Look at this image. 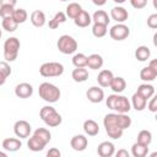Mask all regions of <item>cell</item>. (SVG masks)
I'll use <instances>...</instances> for the list:
<instances>
[{
  "label": "cell",
  "instance_id": "obj_5",
  "mask_svg": "<svg viewBox=\"0 0 157 157\" xmlns=\"http://www.w3.org/2000/svg\"><path fill=\"white\" fill-rule=\"evenodd\" d=\"M56 47H58V49H59L60 53L69 55V54H72V53L76 52V49H77V42H76V39L74 37H71L69 34H63V36L59 37L58 43H56Z\"/></svg>",
  "mask_w": 157,
  "mask_h": 157
},
{
  "label": "cell",
  "instance_id": "obj_48",
  "mask_svg": "<svg viewBox=\"0 0 157 157\" xmlns=\"http://www.w3.org/2000/svg\"><path fill=\"white\" fill-rule=\"evenodd\" d=\"M148 66H150V67H152V69H156V70H157V60H156V59L151 60V61H150V64H148Z\"/></svg>",
  "mask_w": 157,
  "mask_h": 157
},
{
  "label": "cell",
  "instance_id": "obj_27",
  "mask_svg": "<svg viewBox=\"0 0 157 157\" xmlns=\"http://www.w3.org/2000/svg\"><path fill=\"white\" fill-rule=\"evenodd\" d=\"M71 76L75 82H85L88 78V71L85 67H76L72 70Z\"/></svg>",
  "mask_w": 157,
  "mask_h": 157
},
{
  "label": "cell",
  "instance_id": "obj_29",
  "mask_svg": "<svg viewBox=\"0 0 157 157\" xmlns=\"http://www.w3.org/2000/svg\"><path fill=\"white\" fill-rule=\"evenodd\" d=\"M150 55H151V50L146 45H140L135 50V58L139 61H146L147 59H150Z\"/></svg>",
  "mask_w": 157,
  "mask_h": 157
},
{
  "label": "cell",
  "instance_id": "obj_10",
  "mask_svg": "<svg viewBox=\"0 0 157 157\" xmlns=\"http://www.w3.org/2000/svg\"><path fill=\"white\" fill-rule=\"evenodd\" d=\"M15 94L18 98H23V99L29 98L33 94V87L27 82H21L15 87Z\"/></svg>",
  "mask_w": 157,
  "mask_h": 157
},
{
  "label": "cell",
  "instance_id": "obj_2",
  "mask_svg": "<svg viewBox=\"0 0 157 157\" xmlns=\"http://www.w3.org/2000/svg\"><path fill=\"white\" fill-rule=\"evenodd\" d=\"M103 125L105 128V132L107 135L113 139V140H118L123 136L124 130L118 125L117 121V113H109L104 117L103 119Z\"/></svg>",
  "mask_w": 157,
  "mask_h": 157
},
{
  "label": "cell",
  "instance_id": "obj_45",
  "mask_svg": "<svg viewBox=\"0 0 157 157\" xmlns=\"http://www.w3.org/2000/svg\"><path fill=\"white\" fill-rule=\"evenodd\" d=\"M115 156L117 157H129V152L126 150H124V148H120V150H118V152L115 153Z\"/></svg>",
  "mask_w": 157,
  "mask_h": 157
},
{
  "label": "cell",
  "instance_id": "obj_39",
  "mask_svg": "<svg viewBox=\"0 0 157 157\" xmlns=\"http://www.w3.org/2000/svg\"><path fill=\"white\" fill-rule=\"evenodd\" d=\"M0 74L9 77L11 75V67L7 64V61H0Z\"/></svg>",
  "mask_w": 157,
  "mask_h": 157
},
{
  "label": "cell",
  "instance_id": "obj_51",
  "mask_svg": "<svg viewBox=\"0 0 157 157\" xmlns=\"http://www.w3.org/2000/svg\"><path fill=\"white\" fill-rule=\"evenodd\" d=\"M7 155L5 153V152H2V151H0V157H6Z\"/></svg>",
  "mask_w": 157,
  "mask_h": 157
},
{
  "label": "cell",
  "instance_id": "obj_6",
  "mask_svg": "<svg viewBox=\"0 0 157 157\" xmlns=\"http://www.w3.org/2000/svg\"><path fill=\"white\" fill-rule=\"evenodd\" d=\"M63 72H64L63 64L56 63V61L44 63L39 67V74L43 77H56V76L63 75Z\"/></svg>",
  "mask_w": 157,
  "mask_h": 157
},
{
  "label": "cell",
  "instance_id": "obj_42",
  "mask_svg": "<svg viewBox=\"0 0 157 157\" xmlns=\"http://www.w3.org/2000/svg\"><path fill=\"white\" fill-rule=\"evenodd\" d=\"M53 110H55V108L54 107H52V105H44L43 108H40V110H39V117H40V119H43L44 117H47L49 113H52Z\"/></svg>",
  "mask_w": 157,
  "mask_h": 157
},
{
  "label": "cell",
  "instance_id": "obj_20",
  "mask_svg": "<svg viewBox=\"0 0 157 157\" xmlns=\"http://www.w3.org/2000/svg\"><path fill=\"white\" fill-rule=\"evenodd\" d=\"M31 23L34 27H43L45 25V13L40 10H34L31 13Z\"/></svg>",
  "mask_w": 157,
  "mask_h": 157
},
{
  "label": "cell",
  "instance_id": "obj_47",
  "mask_svg": "<svg viewBox=\"0 0 157 157\" xmlns=\"http://www.w3.org/2000/svg\"><path fill=\"white\" fill-rule=\"evenodd\" d=\"M92 2L94 5H97V6H103L107 2V0H92Z\"/></svg>",
  "mask_w": 157,
  "mask_h": 157
},
{
  "label": "cell",
  "instance_id": "obj_9",
  "mask_svg": "<svg viewBox=\"0 0 157 157\" xmlns=\"http://www.w3.org/2000/svg\"><path fill=\"white\" fill-rule=\"evenodd\" d=\"M86 97L91 103H101L104 99V92L98 86H92L87 90Z\"/></svg>",
  "mask_w": 157,
  "mask_h": 157
},
{
  "label": "cell",
  "instance_id": "obj_11",
  "mask_svg": "<svg viewBox=\"0 0 157 157\" xmlns=\"http://www.w3.org/2000/svg\"><path fill=\"white\" fill-rule=\"evenodd\" d=\"M87 145H88V140L85 135H75L70 140V146L72 147V150L78 151V152L85 151Z\"/></svg>",
  "mask_w": 157,
  "mask_h": 157
},
{
  "label": "cell",
  "instance_id": "obj_41",
  "mask_svg": "<svg viewBox=\"0 0 157 157\" xmlns=\"http://www.w3.org/2000/svg\"><path fill=\"white\" fill-rule=\"evenodd\" d=\"M130 4L134 9H144L146 5H147V0H130Z\"/></svg>",
  "mask_w": 157,
  "mask_h": 157
},
{
  "label": "cell",
  "instance_id": "obj_24",
  "mask_svg": "<svg viewBox=\"0 0 157 157\" xmlns=\"http://www.w3.org/2000/svg\"><path fill=\"white\" fill-rule=\"evenodd\" d=\"M156 77H157V70L150 67L148 65L145 66V67H142L141 71H140V78H141L142 81L151 82V81H153Z\"/></svg>",
  "mask_w": 157,
  "mask_h": 157
},
{
  "label": "cell",
  "instance_id": "obj_17",
  "mask_svg": "<svg viewBox=\"0 0 157 157\" xmlns=\"http://www.w3.org/2000/svg\"><path fill=\"white\" fill-rule=\"evenodd\" d=\"M42 120L45 123V125H48V126H50V128H55V126H58V125L61 124L63 118H61V115H60L56 110H53V112L49 113L47 117H44Z\"/></svg>",
  "mask_w": 157,
  "mask_h": 157
},
{
  "label": "cell",
  "instance_id": "obj_28",
  "mask_svg": "<svg viewBox=\"0 0 157 157\" xmlns=\"http://www.w3.org/2000/svg\"><path fill=\"white\" fill-rule=\"evenodd\" d=\"M66 21V13H64L63 11H59L54 15V17L52 20H49V28L52 29H56L59 27L60 23H64Z\"/></svg>",
  "mask_w": 157,
  "mask_h": 157
},
{
  "label": "cell",
  "instance_id": "obj_12",
  "mask_svg": "<svg viewBox=\"0 0 157 157\" xmlns=\"http://www.w3.org/2000/svg\"><path fill=\"white\" fill-rule=\"evenodd\" d=\"M110 17L118 23H124L129 17V12L123 6H114L110 10Z\"/></svg>",
  "mask_w": 157,
  "mask_h": 157
},
{
  "label": "cell",
  "instance_id": "obj_38",
  "mask_svg": "<svg viewBox=\"0 0 157 157\" xmlns=\"http://www.w3.org/2000/svg\"><path fill=\"white\" fill-rule=\"evenodd\" d=\"M13 11H15V6H11V5H0V17L1 18L12 16Z\"/></svg>",
  "mask_w": 157,
  "mask_h": 157
},
{
  "label": "cell",
  "instance_id": "obj_40",
  "mask_svg": "<svg viewBox=\"0 0 157 157\" xmlns=\"http://www.w3.org/2000/svg\"><path fill=\"white\" fill-rule=\"evenodd\" d=\"M147 26L152 29L157 28V13H152L147 17Z\"/></svg>",
  "mask_w": 157,
  "mask_h": 157
},
{
  "label": "cell",
  "instance_id": "obj_50",
  "mask_svg": "<svg viewBox=\"0 0 157 157\" xmlns=\"http://www.w3.org/2000/svg\"><path fill=\"white\" fill-rule=\"evenodd\" d=\"M114 2H117V4H123V2H125L126 0H113Z\"/></svg>",
  "mask_w": 157,
  "mask_h": 157
},
{
  "label": "cell",
  "instance_id": "obj_25",
  "mask_svg": "<svg viewBox=\"0 0 157 157\" xmlns=\"http://www.w3.org/2000/svg\"><path fill=\"white\" fill-rule=\"evenodd\" d=\"M136 92L140 93L144 98H146L148 101L152 96H155V87L152 85H150V83H142V85H140L137 87V91Z\"/></svg>",
  "mask_w": 157,
  "mask_h": 157
},
{
  "label": "cell",
  "instance_id": "obj_1",
  "mask_svg": "<svg viewBox=\"0 0 157 157\" xmlns=\"http://www.w3.org/2000/svg\"><path fill=\"white\" fill-rule=\"evenodd\" d=\"M105 104L109 109L115 110L117 113H129L131 109V103L125 96H120L119 93H114L108 96L105 99Z\"/></svg>",
  "mask_w": 157,
  "mask_h": 157
},
{
  "label": "cell",
  "instance_id": "obj_46",
  "mask_svg": "<svg viewBox=\"0 0 157 157\" xmlns=\"http://www.w3.org/2000/svg\"><path fill=\"white\" fill-rule=\"evenodd\" d=\"M17 2V0H0V5H11L15 6Z\"/></svg>",
  "mask_w": 157,
  "mask_h": 157
},
{
  "label": "cell",
  "instance_id": "obj_49",
  "mask_svg": "<svg viewBox=\"0 0 157 157\" xmlns=\"http://www.w3.org/2000/svg\"><path fill=\"white\" fill-rule=\"evenodd\" d=\"M6 78H7L6 76H4L2 74H0V86H2V85L6 82Z\"/></svg>",
  "mask_w": 157,
  "mask_h": 157
},
{
  "label": "cell",
  "instance_id": "obj_31",
  "mask_svg": "<svg viewBox=\"0 0 157 157\" xmlns=\"http://www.w3.org/2000/svg\"><path fill=\"white\" fill-rule=\"evenodd\" d=\"M81 11H82V7H81L80 4H77V2H70L66 6V17L74 20Z\"/></svg>",
  "mask_w": 157,
  "mask_h": 157
},
{
  "label": "cell",
  "instance_id": "obj_43",
  "mask_svg": "<svg viewBox=\"0 0 157 157\" xmlns=\"http://www.w3.org/2000/svg\"><path fill=\"white\" fill-rule=\"evenodd\" d=\"M146 105H147V108H148L150 112L156 113V112H157V99H156V97L152 96V97L150 98V102H148Z\"/></svg>",
  "mask_w": 157,
  "mask_h": 157
},
{
  "label": "cell",
  "instance_id": "obj_3",
  "mask_svg": "<svg viewBox=\"0 0 157 157\" xmlns=\"http://www.w3.org/2000/svg\"><path fill=\"white\" fill-rule=\"evenodd\" d=\"M38 93H39V97L43 101L48 102V103H55V102H58L59 98H60V96H61L60 90L55 85H53L50 82H43V83H40L39 85V88H38Z\"/></svg>",
  "mask_w": 157,
  "mask_h": 157
},
{
  "label": "cell",
  "instance_id": "obj_37",
  "mask_svg": "<svg viewBox=\"0 0 157 157\" xmlns=\"http://www.w3.org/2000/svg\"><path fill=\"white\" fill-rule=\"evenodd\" d=\"M33 135L40 137V139H42L43 141H45L47 144L52 140V134H50V131H49L48 129H45V128H38V129H36L34 132H33Z\"/></svg>",
  "mask_w": 157,
  "mask_h": 157
},
{
  "label": "cell",
  "instance_id": "obj_23",
  "mask_svg": "<svg viewBox=\"0 0 157 157\" xmlns=\"http://www.w3.org/2000/svg\"><path fill=\"white\" fill-rule=\"evenodd\" d=\"M83 131L88 136H96L99 132V126L93 119H87L83 121Z\"/></svg>",
  "mask_w": 157,
  "mask_h": 157
},
{
  "label": "cell",
  "instance_id": "obj_13",
  "mask_svg": "<svg viewBox=\"0 0 157 157\" xmlns=\"http://www.w3.org/2000/svg\"><path fill=\"white\" fill-rule=\"evenodd\" d=\"M97 153L101 157H112L115 153V147L110 141H103L97 147Z\"/></svg>",
  "mask_w": 157,
  "mask_h": 157
},
{
  "label": "cell",
  "instance_id": "obj_32",
  "mask_svg": "<svg viewBox=\"0 0 157 157\" xmlns=\"http://www.w3.org/2000/svg\"><path fill=\"white\" fill-rule=\"evenodd\" d=\"M136 142H139L141 145H145V146H150V144L152 142V134H151V131H148V130H141L137 134Z\"/></svg>",
  "mask_w": 157,
  "mask_h": 157
},
{
  "label": "cell",
  "instance_id": "obj_18",
  "mask_svg": "<svg viewBox=\"0 0 157 157\" xmlns=\"http://www.w3.org/2000/svg\"><path fill=\"white\" fill-rule=\"evenodd\" d=\"M113 77H114L113 72H112L110 70L104 69V70H102V71L98 74V76H97V82H98V85H99L101 87H109L110 81H112Z\"/></svg>",
  "mask_w": 157,
  "mask_h": 157
},
{
  "label": "cell",
  "instance_id": "obj_8",
  "mask_svg": "<svg viewBox=\"0 0 157 157\" xmlns=\"http://www.w3.org/2000/svg\"><path fill=\"white\" fill-rule=\"evenodd\" d=\"M31 131H32V126L26 120H17L15 123V125H13V132L20 139L28 137L31 135Z\"/></svg>",
  "mask_w": 157,
  "mask_h": 157
},
{
  "label": "cell",
  "instance_id": "obj_33",
  "mask_svg": "<svg viewBox=\"0 0 157 157\" xmlns=\"http://www.w3.org/2000/svg\"><path fill=\"white\" fill-rule=\"evenodd\" d=\"M1 26H2V28H4L6 32H15V31L17 29L18 23L12 18V16H10V17H5V18H2Z\"/></svg>",
  "mask_w": 157,
  "mask_h": 157
},
{
  "label": "cell",
  "instance_id": "obj_52",
  "mask_svg": "<svg viewBox=\"0 0 157 157\" xmlns=\"http://www.w3.org/2000/svg\"><path fill=\"white\" fill-rule=\"evenodd\" d=\"M1 36H2V32H1V29H0V38H1Z\"/></svg>",
  "mask_w": 157,
  "mask_h": 157
},
{
  "label": "cell",
  "instance_id": "obj_21",
  "mask_svg": "<svg viewBox=\"0 0 157 157\" xmlns=\"http://www.w3.org/2000/svg\"><path fill=\"white\" fill-rule=\"evenodd\" d=\"M87 66L92 70H98L103 66V58L99 54H91L87 56Z\"/></svg>",
  "mask_w": 157,
  "mask_h": 157
},
{
  "label": "cell",
  "instance_id": "obj_16",
  "mask_svg": "<svg viewBox=\"0 0 157 157\" xmlns=\"http://www.w3.org/2000/svg\"><path fill=\"white\" fill-rule=\"evenodd\" d=\"M74 22H75V25H76L77 27L85 28V27H88V26L91 25L92 18H91V15H90L87 11L82 10V11L74 18Z\"/></svg>",
  "mask_w": 157,
  "mask_h": 157
},
{
  "label": "cell",
  "instance_id": "obj_4",
  "mask_svg": "<svg viewBox=\"0 0 157 157\" xmlns=\"http://www.w3.org/2000/svg\"><path fill=\"white\" fill-rule=\"evenodd\" d=\"M21 43L16 37H10L4 43V58L6 61H15L18 55Z\"/></svg>",
  "mask_w": 157,
  "mask_h": 157
},
{
  "label": "cell",
  "instance_id": "obj_53",
  "mask_svg": "<svg viewBox=\"0 0 157 157\" xmlns=\"http://www.w3.org/2000/svg\"><path fill=\"white\" fill-rule=\"evenodd\" d=\"M60 1H67V0H60Z\"/></svg>",
  "mask_w": 157,
  "mask_h": 157
},
{
  "label": "cell",
  "instance_id": "obj_22",
  "mask_svg": "<svg viewBox=\"0 0 157 157\" xmlns=\"http://www.w3.org/2000/svg\"><path fill=\"white\" fill-rule=\"evenodd\" d=\"M109 87L112 88V91L114 93H121L125 90V87H126V82H125V80L123 77H120V76H117L115 77L114 76L112 78V81H110Z\"/></svg>",
  "mask_w": 157,
  "mask_h": 157
},
{
  "label": "cell",
  "instance_id": "obj_14",
  "mask_svg": "<svg viewBox=\"0 0 157 157\" xmlns=\"http://www.w3.org/2000/svg\"><path fill=\"white\" fill-rule=\"evenodd\" d=\"M21 146H22V142L20 141V139H16V137H6L2 141L4 150L9 152H16L21 148Z\"/></svg>",
  "mask_w": 157,
  "mask_h": 157
},
{
  "label": "cell",
  "instance_id": "obj_35",
  "mask_svg": "<svg viewBox=\"0 0 157 157\" xmlns=\"http://www.w3.org/2000/svg\"><path fill=\"white\" fill-rule=\"evenodd\" d=\"M27 17H28V13H27V11H26L25 9H15V11H13V13H12V18H13L18 25L26 22Z\"/></svg>",
  "mask_w": 157,
  "mask_h": 157
},
{
  "label": "cell",
  "instance_id": "obj_44",
  "mask_svg": "<svg viewBox=\"0 0 157 157\" xmlns=\"http://www.w3.org/2000/svg\"><path fill=\"white\" fill-rule=\"evenodd\" d=\"M60 155H61V152H60L58 148H55V147L50 148V150L47 152V156H48V157H60Z\"/></svg>",
  "mask_w": 157,
  "mask_h": 157
},
{
  "label": "cell",
  "instance_id": "obj_30",
  "mask_svg": "<svg viewBox=\"0 0 157 157\" xmlns=\"http://www.w3.org/2000/svg\"><path fill=\"white\" fill-rule=\"evenodd\" d=\"M148 153V146L141 145L139 142H135L131 146V155L134 157H145Z\"/></svg>",
  "mask_w": 157,
  "mask_h": 157
},
{
  "label": "cell",
  "instance_id": "obj_34",
  "mask_svg": "<svg viewBox=\"0 0 157 157\" xmlns=\"http://www.w3.org/2000/svg\"><path fill=\"white\" fill-rule=\"evenodd\" d=\"M72 64L75 67H86L87 66V56L83 53H77L72 56Z\"/></svg>",
  "mask_w": 157,
  "mask_h": 157
},
{
  "label": "cell",
  "instance_id": "obj_15",
  "mask_svg": "<svg viewBox=\"0 0 157 157\" xmlns=\"http://www.w3.org/2000/svg\"><path fill=\"white\" fill-rule=\"evenodd\" d=\"M27 146H28V148H29L31 151H33V152H39V151H42V150L47 146V142L43 141L40 137H38V136H36V135H32V136L29 137L28 142H27Z\"/></svg>",
  "mask_w": 157,
  "mask_h": 157
},
{
  "label": "cell",
  "instance_id": "obj_26",
  "mask_svg": "<svg viewBox=\"0 0 157 157\" xmlns=\"http://www.w3.org/2000/svg\"><path fill=\"white\" fill-rule=\"evenodd\" d=\"M92 22L93 23H102V25H105V26H108V23H109V16H108V13L105 12V11H103V10H98V11H96L93 15H92Z\"/></svg>",
  "mask_w": 157,
  "mask_h": 157
},
{
  "label": "cell",
  "instance_id": "obj_7",
  "mask_svg": "<svg viewBox=\"0 0 157 157\" xmlns=\"http://www.w3.org/2000/svg\"><path fill=\"white\" fill-rule=\"evenodd\" d=\"M109 36L114 40H124L130 36V28L124 23H117L109 29Z\"/></svg>",
  "mask_w": 157,
  "mask_h": 157
},
{
  "label": "cell",
  "instance_id": "obj_19",
  "mask_svg": "<svg viewBox=\"0 0 157 157\" xmlns=\"http://www.w3.org/2000/svg\"><path fill=\"white\" fill-rule=\"evenodd\" d=\"M146 104H147V99L144 98L140 93L135 92L132 94V97H131V105H132V108L135 110H137V112L144 110L146 108Z\"/></svg>",
  "mask_w": 157,
  "mask_h": 157
},
{
  "label": "cell",
  "instance_id": "obj_36",
  "mask_svg": "<svg viewBox=\"0 0 157 157\" xmlns=\"http://www.w3.org/2000/svg\"><path fill=\"white\" fill-rule=\"evenodd\" d=\"M108 26L105 25H102V23H93V27H92V33L94 37L97 38H102L107 34L108 29H107Z\"/></svg>",
  "mask_w": 157,
  "mask_h": 157
}]
</instances>
